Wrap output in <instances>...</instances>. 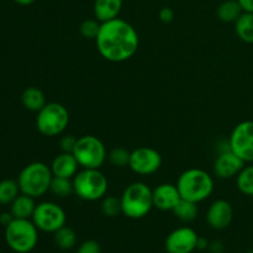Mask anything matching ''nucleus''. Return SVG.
I'll use <instances>...</instances> for the list:
<instances>
[{"label": "nucleus", "instance_id": "1", "mask_svg": "<svg viewBox=\"0 0 253 253\" xmlns=\"http://www.w3.org/2000/svg\"><path fill=\"white\" fill-rule=\"evenodd\" d=\"M95 43L96 49L104 59L113 63H121L137 52L140 39L130 22L116 17L110 21L101 22Z\"/></svg>", "mask_w": 253, "mask_h": 253}, {"label": "nucleus", "instance_id": "2", "mask_svg": "<svg viewBox=\"0 0 253 253\" xmlns=\"http://www.w3.org/2000/svg\"><path fill=\"white\" fill-rule=\"evenodd\" d=\"M177 188L182 199L193 203L207 200L214 192V179L211 175L200 168H190L179 175Z\"/></svg>", "mask_w": 253, "mask_h": 253}, {"label": "nucleus", "instance_id": "3", "mask_svg": "<svg viewBox=\"0 0 253 253\" xmlns=\"http://www.w3.org/2000/svg\"><path fill=\"white\" fill-rule=\"evenodd\" d=\"M52 170L49 166L43 162H32L25 166L17 177L20 192L32 198H41L49 192Z\"/></svg>", "mask_w": 253, "mask_h": 253}, {"label": "nucleus", "instance_id": "4", "mask_svg": "<svg viewBox=\"0 0 253 253\" xmlns=\"http://www.w3.org/2000/svg\"><path fill=\"white\" fill-rule=\"evenodd\" d=\"M123 214L130 219H142L153 208L152 189L143 182L127 185L120 197Z\"/></svg>", "mask_w": 253, "mask_h": 253}, {"label": "nucleus", "instance_id": "5", "mask_svg": "<svg viewBox=\"0 0 253 253\" xmlns=\"http://www.w3.org/2000/svg\"><path fill=\"white\" fill-rule=\"evenodd\" d=\"M74 194L85 202H98L108 193L109 182L100 169L82 168L73 178Z\"/></svg>", "mask_w": 253, "mask_h": 253}, {"label": "nucleus", "instance_id": "6", "mask_svg": "<svg viewBox=\"0 0 253 253\" xmlns=\"http://www.w3.org/2000/svg\"><path fill=\"white\" fill-rule=\"evenodd\" d=\"M5 241L16 253H30L39 242V229L31 219H14L5 227Z\"/></svg>", "mask_w": 253, "mask_h": 253}, {"label": "nucleus", "instance_id": "7", "mask_svg": "<svg viewBox=\"0 0 253 253\" xmlns=\"http://www.w3.org/2000/svg\"><path fill=\"white\" fill-rule=\"evenodd\" d=\"M69 124V113L63 104L47 103L37 113L36 127L40 133L54 137L66 131Z\"/></svg>", "mask_w": 253, "mask_h": 253}, {"label": "nucleus", "instance_id": "8", "mask_svg": "<svg viewBox=\"0 0 253 253\" xmlns=\"http://www.w3.org/2000/svg\"><path fill=\"white\" fill-rule=\"evenodd\" d=\"M81 168L86 169H100L108 160L106 147L100 138L93 135H84L78 137L76 148L73 151Z\"/></svg>", "mask_w": 253, "mask_h": 253}, {"label": "nucleus", "instance_id": "9", "mask_svg": "<svg viewBox=\"0 0 253 253\" xmlns=\"http://www.w3.org/2000/svg\"><path fill=\"white\" fill-rule=\"evenodd\" d=\"M31 220L39 231L54 234L66 225L67 215L63 208L53 202H43L36 205Z\"/></svg>", "mask_w": 253, "mask_h": 253}, {"label": "nucleus", "instance_id": "10", "mask_svg": "<svg viewBox=\"0 0 253 253\" xmlns=\"http://www.w3.org/2000/svg\"><path fill=\"white\" fill-rule=\"evenodd\" d=\"M230 150L246 163L253 162V121L237 124L229 137Z\"/></svg>", "mask_w": 253, "mask_h": 253}, {"label": "nucleus", "instance_id": "11", "mask_svg": "<svg viewBox=\"0 0 253 253\" xmlns=\"http://www.w3.org/2000/svg\"><path fill=\"white\" fill-rule=\"evenodd\" d=\"M162 166V156L157 150L151 147H138L131 152L130 165L133 173L138 175H151Z\"/></svg>", "mask_w": 253, "mask_h": 253}, {"label": "nucleus", "instance_id": "12", "mask_svg": "<svg viewBox=\"0 0 253 253\" xmlns=\"http://www.w3.org/2000/svg\"><path fill=\"white\" fill-rule=\"evenodd\" d=\"M199 235L188 226L173 230L165 241L167 253H193L197 250Z\"/></svg>", "mask_w": 253, "mask_h": 253}, {"label": "nucleus", "instance_id": "13", "mask_svg": "<svg viewBox=\"0 0 253 253\" xmlns=\"http://www.w3.org/2000/svg\"><path fill=\"white\" fill-rule=\"evenodd\" d=\"M245 166H246V162L235 155L230 148L220 151L219 156L214 162V174L220 179H230V178L237 177Z\"/></svg>", "mask_w": 253, "mask_h": 253}, {"label": "nucleus", "instance_id": "14", "mask_svg": "<svg viewBox=\"0 0 253 253\" xmlns=\"http://www.w3.org/2000/svg\"><path fill=\"white\" fill-rule=\"evenodd\" d=\"M234 217V209L227 200L217 199L211 203L207 211V221L214 230H224L230 226Z\"/></svg>", "mask_w": 253, "mask_h": 253}, {"label": "nucleus", "instance_id": "15", "mask_svg": "<svg viewBox=\"0 0 253 253\" xmlns=\"http://www.w3.org/2000/svg\"><path fill=\"white\" fill-rule=\"evenodd\" d=\"M153 207L162 211H172L175 205L182 199L177 184L163 183L152 189Z\"/></svg>", "mask_w": 253, "mask_h": 253}, {"label": "nucleus", "instance_id": "16", "mask_svg": "<svg viewBox=\"0 0 253 253\" xmlns=\"http://www.w3.org/2000/svg\"><path fill=\"white\" fill-rule=\"evenodd\" d=\"M52 174L54 177H63L73 179L74 175L78 173L79 163L73 153L62 152L53 158L51 163Z\"/></svg>", "mask_w": 253, "mask_h": 253}, {"label": "nucleus", "instance_id": "17", "mask_svg": "<svg viewBox=\"0 0 253 253\" xmlns=\"http://www.w3.org/2000/svg\"><path fill=\"white\" fill-rule=\"evenodd\" d=\"M123 9V0H95L94 15L100 22L110 21L120 15Z\"/></svg>", "mask_w": 253, "mask_h": 253}, {"label": "nucleus", "instance_id": "18", "mask_svg": "<svg viewBox=\"0 0 253 253\" xmlns=\"http://www.w3.org/2000/svg\"><path fill=\"white\" fill-rule=\"evenodd\" d=\"M36 209L35 198L20 193L16 199L10 204V212L15 219H31Z\"/></svg>", "mask_w": 253, "mask_h": 253}, {"label": "nucleus", "instance_id": "19", "mask_svg": "<svg viewBox=\"0 0 253 253\" xmlns=\"http://www.w3.org/2000/svg\"><path fill=\"white\" fill-rule=\"evenodd\" d=\"M21 103L25 109L30 111L39 113L42 108L47 104L46 96L41 89L36 86H29L25 89L21 94Z\"/></svg>", "mask_w": 253, "mask_h": 253}, {"label": "nucleus", "instance_id": "20", "mask_svg": "<svg viewBox=\"0 0 253 253\" xmlns=\"http://www.w3.org/2000/svg\"><path fill=\"white\" fill-rule=\"evenodd\" d=\"M235 31L241 41L253 43V12H242L235 22Z\"/></svg>", "mask_w": 253, "mask_h": 253}, {"label": "nucleus", "instance_id": "21", "mask_svg": "<svg viewBox=\"0 0 253 253\" xmlns=\"http://www.w3.org/2000/svg\"><path fill=\"white\" fill-rule=\"evenodd\" d=\"M244 12L237 0H225L217 7V17L224 22H236Z\"/></svg>", "mask_w": 253, "mask_h": 253}, {"label": "nucleus", "instance_id": "22", "mask_svg": "<svg viewBox=\"0 0 253 253\" xmlns=\"http://www.w3.org/2000/svg\"><path fill=\"white\" fill-rule=\"evenodd\" d=\"M172 212L182 222H192L198 216V204L189 200L180 199Z\"/></svg>", "mask_w": 253, "mask_h": 253}, {"label": "nucleus", "instance_id": "23", "mask_svg": "<svg viewBox=\"0 0 253 253\" xmlns=\"http://www.w3.org/2000/svg\"><path fill=\"white\" fill-rule=\"evenodd\" d=\"M53 240L54 245L58 249L67 251V250H72L77 245V234L73 229L64 225L63 227L54 232Z\"/></svg>", "mask_w": 253, "mask_h": 253}, {"label": "nucleus", "instance_id": "24", "mask_svg": "<svg viewBox=\"0 0 253 253\" xmlns=\"http://www.w3.org/2000/svg\"><path fill=\"white\" fill-rule=\"evenodd\" d=\"M49 192L57 198H64L71 197L74 194V187H73V179L71 178H63V177H54L52 178L51 187H49Z\"/></svg>", "mask_w": 253, "mask_h": 253}, {"label": "nucleus", "instance_id": "25", "mask_svg": "<svg viewBox=\"0 0 253 253\" xmlns=\"http://www.w3.org/2000/svg\"><path fill=\"white\" fill-rule=\"evenodd\" d=\"M20 187L17 180H0V205H10L20 194Z\"/></svg>", "mask_w": 253, "mask_h": 253}, {"label": "nucleus", "instance_id": "26", "mask_svg": "<svg viewBox=\"0 0 253 253\" xmlns=\"http://www.w3.org/2000/svg\"><path fill=\"white\" fill-rule=\"evenodd\" d=\"M236 185L242 194L253 197V165L242 168L236 177Z\"/></svg>", "mask_w": 253, "mask_h": 253}, {"label": "nucleus", "instance_id": "27", "mask_svg": "<svg viewBox=\"0 0 253 253\" xmlns=\"http://www.w3.org/2000/svg\"><path fill=\"white\" fill-rule=\"evenodd\" d=\"M100 208L101 212L108 217H115L119 214H123L120 198L113 197V195H105L101 199Z\"/></svg>", "mask_w": 253, "mask_h": 253}, {"label": "nucleus", "instance_id": "28", "mask_svg": "<svg viewBox=\"0 0 253 253\" xmlns=\"http://www.w3.org/2000/svg\"><path fill=\"white\" fill-rule=\"evenodd\" d=\"M131 152L124 147H115L108 153V160L115 167H126L130 165Z\"/></svg>", "mask_w": 253, "mask_h": 253}, {"label": "nucleus", "instance_id": "29", "mask_svg": "<svg viewBox=\"0 0 253 253\" xmlns=\"http://www.w3.org/2000/svg\"><path fill=\"white\" fill-rule=\"evenodd\" d=\"M101 22L96 19H86L82 22L79 31L84 39L95 40L98 37L99 31H100Z\"/></svg>", "mask_w": 253, "mask_h": 253}, {"label": "nucleus", "instance_id": "30", "mask_svg": "<svg viewBox=\"0 0 253 253\" xmlns=\"http://www.w3.org/2000/svg\"><path fill=\"white\" fill-rule=\"evenodd\" d=\"M77 253H101L100 245L95 240H86L79 245Z\"/></svg>", "mask_w": 253, "mask_h": 253}, {"label": "nucleus", "instance_id": "31", "mask_svg": "<svg viewBox=\"0 0 253 253\" xmlns=\"http://www.w3.org/2000/svg\"><path fill=\"white\" fill-rule=\"evenodd\" d=\"M77 141H78V137L73 135H64L63 137L59 141V146H61L62 152H71L73 153L74 148H76Z\"/></svg>", "mask_w": 253, "mask_h": 253}, {"label": "nucleus", "instance_id": "32", "mask_svg": "<svg viewBox=\"0 0 253 253\" xmlns=\"http://www.w3.org/2000/svg\"><path fill=\"white\" fill-rule=\"evenodd\" d=\"M160 20L165 24H169L174 20V11H173L172 7H162L160 10Z\"/></svg>", "mask_w": 253, "mask_h": 253}, {"label": "nucleus", "instance_id": "33", "mask_svg": "<svg viewBox=\"0 0 253 253\" xmlns=\"http://www.w3.org/2000/svg\"><path fill=\"white\" fill-rule=\"evenodd\" d=\"M14 219H15V217L12 216V214L10 211L1 212V214H0V224H1L2 226H5V227H6L7 225H9L10 222H11Z\"/></svg>", "mask_w": 253, "mask_h": 253}, {"label": "nucleus", "instance_id": "34", "mask_svg": "<svg viewBox=\"0 0 253 253\" xmlns=\"http://www.w3.org/2000/svg\"><path fill=\"white\" fill-rule=\"evenodd\" d=\"M209 250L212 253H221L222 250H224V245H222L221 241H212L209 245Z\"/></svg>", "mask_w": 253, "mask_h": 253}, {"label": "nucleus", "instance_id": "35", "mask_svg": "<svg viewBox=\"0 0 253 253\" xmlns=\"http://www.w3.org/2000/svg\"><path fill=\"white\" fill-rule=\"evenodd\" d=\"M241 5L242 10L246 12H253V0H237Z\"/></svg>", "mask_w": 253, "mask_h": 253}, {"label": "nucleus", "instance_id": "36", "mask_svg": "<svg viewBox=\"0 0 253 253\" xmlns=\"http://www.w3.org/2000/svg\"><path fill=\"white\" fill-rule=\"evenodd\" d=\"M209 245L210 242L208 241L205 237H200L198 239V245H197V250H199V251H204V250L209 249Z\"/></svg>", "mask_w": 253, "mask_h": 253}, {"label": "nucleus", "instance_id": "37", "mask_svg": "<svg viewBox=\"0 0 253 253\" xmlns=\"http://www.w3.org/2000/svg\"><path fill=\"white\" fill-rule=\"evenodd\" d=\"M15 2H17L19 5H24V6H26V5H31L34 4L36 0H14Z\"/></svg>", "mask_w": 253, "mask_h": 253}, {"label": "nucleus", "instance_id": "38", "mask_svg": "<svg viewBox=\"0 0 253 253\" xmlns=\"http://www.w3.org/2000/svg\"><path fill=\"white\" fill-rule=\"evenodd\" d=\"M246 253H253V251H249V252H246Z\"/></svg>", "mask_w": 253, "mask_h": 253}]
</instances>
